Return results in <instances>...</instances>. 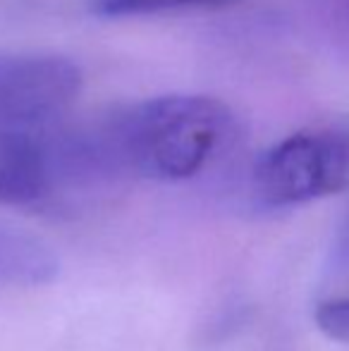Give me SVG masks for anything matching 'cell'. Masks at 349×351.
Masks as SVG:
<instances>
[{
  "label": "cell",
  "mask_w": 349,
  "mask_h": 351,
  "mask_svg": "<svg viewBox=\"0 0 349 351\" xmlns=\"http://www.w3.org/2000/svg\"><path fill=\"white\" fill-rule=\"evenodd\" d=\"M232 134L234 117L218 98L158 96L117 112L96 158L144 180L182 182L199 175Z\"/></svg>",
  "instance_id": "obj_1"
},
{
  "label": "cell",
  "mask_w": 349,
  "mask_h": 351,
  "mask_svg": "<svg viewBox=\"0 0 349 351\" xmlns=\"http://www.w3.org/2000/svg\"><path fill=\"white\" fill-rule=\"evenodd\" d=\"M349 189V125L306 127L278 141L254 167V194L268 208L311 204Z\"/></svg>",
  "instance_id": "obj_2"
},
{
  "label": "cell",
  "mask_w": 349,
  "mask_h": 351,
  "mask_svg": "<svg viewBox=\"0 0 349 351\" xmlns=\"http://www.w3.org/2000/svg\"><path fill=\"white\" fill-rule=\"evenodd\" d=\"M82 82L67 58L0 53V130H43L77 101Z\"/></svg>",
  "instance_id": "obj_3"
},
{
  "label": "cell",
  "mask_w": 349,
  "mask_h": 351,
  "mask_svg": "<svg viewBox=\"0 0 349 351\" xmlns=\"http://www.w3.org/2000/svg\"><path fill=\"white\" fill-rule=\"evenodd\" d=\"M70 153L56 156L43 130H0V206L41 201Z\"/></svg>",
  "instance_id": "obj_4"
},
{
  "label": "cell",
  "mask_w": 349,
  "mask_h": 351,
  "mask_svg": "<svg viewBox=\"0 0 349 351\" xmlns=\"http://www.w3.org/2000/svg\"><path fill=\"white\" fill-rule=\"evenodd\" d=\"M56 270L53 254L36 239L0 227V287L41 285L51 280Z\"/></svg>",
  "instance_id": "obj_5"
},
{
  "label": "cell",
  "mask_w": 349,
  "mask_h": 351,
  "mask_svg": "<svg viewBox=\"0 0 349 351\" xmlns=\"http://www.w3.org/2000/svg\"><path fill=\"white\" fill-rule=\"evenodd\" d=\"M234 3L237 0H98L96 12L106 17H136L168 10H223Z\"/></svg>",
  "instance_id": "obj_6"
},
{
  "label": "cell",
  "mask_w": 349,
  "mask_h": 351,
  "mask_svg": "<svg viewBox=\"0 0 349 351\" xmlns=\"http://www.w3.org/2000/svg\"><path fill=\"white\" fill-rule=\"evenodd\" d=\"M318 330L326 337L335 339V342L349 344V296L342 299H330L318 304L316 313H313Z\"/></svg>",
  "instance_id": "obj_7"
},
{
  "label": "cell",
  "mask_w": 349,
  "mask_h": 351,
  "mask_svg": "<svg viewBox=\"0 0 349 351\" xmlns=\"http://www.w3.org/2000/svg\"><path fill=\"white\" fill-rule=\"evenodd\" d=\"M326 19L337 41L349 46V0H323Z\"/></svg>",
  "instance_id": "obj_8"
},
{
  "label": "cell",
  "mask_w": 349,
  "mask_h": 351,
  "mask_svg": "<svg viewBox=\"0 0 349 351\" xmlns=\"http://www.w3.org/2000/svg\"><path fill=\"white\" fill-rule=\"evenodd\" d=\"M333 265L340 270H349V210L342 217L340 227L335 232L333 241Z\"/></svg>",
  "instance_id": "obj_9"
}]
</instances>
